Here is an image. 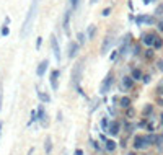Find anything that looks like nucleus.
I'll use <instances>...</instances> for the list:
<instances>
[{"label": "nucleus", "mask_w": 163, "mask_h": 155, "mask_svg": "<svg viewBox=\"0 0 163 155\" xmlns=\"http://www.w3.org/2000/svg\"><path fill=\"white\" fill-rule=\"evenodd\" d=\"M47 65H49V60L47 59L41 60L39 65H38V69H36V75H38V77H43V75L46 74V70H47Z\"/></svg>", "instance_id": "6"}, {"label": "nucleus", "mask_w": 163, "mask_h": 155, "mask_svg": "<svg viewBox=\"0 0 163 155\" xmlns=\"http://www.w3.org/2000/svg\"><path fill=\"white\" fill-rule=\"evenodd\" d=\"M111 44H113V38H111V36H106V38H104L103 46H101V54H106L108 49L111 47Z\"/></svg>", "instance_id": "13"}, {"label": "nucleus", "mask_w": 163, "mask_h": 155, "mask_svg": "<svg viewBox=\"0 0 163 155\" xmlns=\"http://www.w3.org/2000/svg\"><path fill=\"white\" fill-rule=\"evenodd\" d=\"M70 4H72V8H77V5H78V0H70Z\"/></svg>", "instance_id": "33"}, {"label": "nucleus", "mask_w": 163, "mask_h": 155, "mask_svg": "<svg viewBox=\"0 0 163 155\" xmlns=\"http://www.w3.org/2000/svg\"><path fill=\"white\" fill-rule=\"evenodd\" d=\"M129 155H134V154H129Z\"/></svg>", "instance_id": "43"}, {"label": "nucleus", "mask_w": 163, "mask_h": 155, "mask_svg": "<svg viewBox=\"0 0 163 155\" xmlns=\"http://www.w3.org/2000/svg\"><path fill=\"white\" fill-rule=\"evenodd\" d=\"M131 77L134 78V80H140V78H144V77H142V70H140V69H134Z\"/></svg>", "instance_id": "17"}, {"label": "nucleus", "mask_w": 163, "mask_h": 155, "mask_svg": "<svg viewBox=\"0 0 163 155\" xmlns=\"http://www.w3.org/2000/svg\"><path fill=\"white\" fill-rule=\"evenodd\" d=\"M158 69H160V70H163V60H160V62H158Z\"/></svg>", "instance_id": "35"}, {"label": "nucleus", "mask_w": 163, "mask_h": 155, "mask_svg": "<svg viewBox=\"0 0 163 155\" xmlns=\"http://www.w3.org/2000/svg\"><path fill=\"white\" fill-rule=\"evenodd\" d=\"M75 155H83V150H80V149H77V150H75Z\"/></svg>", "instance_id": "34"}, {"label": "nucleus", "mask_w": 163, "mask_h": 155, "mask_svg": "<svg viewBox=\"0 0 163 155\" xmlns=\"http://www.w3.org/2000/svg\"><path fill=\"white\" fill-rule=\"evenodd\" d=\"M93 147L98 149V150H99V144H98V142H93Z\"/></svg>", "instance_id": "37"}, {"label": "nucleus", "mask_w": 163, "mask_h": 155, "mask_svg": "<svg viewBox=\"0 0 163 155\" xmlns=\"http://www.w3.org/2000/svg\"><path fill=\"white\" fill-rule=\"evenodd\" d=\"M150 145L149 142V136H137L134 139V149L135 150H142V149H147Z\"/></svg>", "instance_id": "4"}, {"label": "nucleus", "mask_w": 163, "mask_h": 155, "mask_svg": "<svg viewBox=\"0 0 163 155\" xmlns=\"http://www.w3.org/2000/svg\"><path fill=\"white\" fill-rule=\"evenodd\" d=\"M121 131V124L117 123V121H111L109 123V127H108V132H109L111 136H117Z\"/></svg>", "instance_id": "8"}, {"label": "nucleus", "mask_w": 163, "mask_h": 155, "mask_svg": "<svg viewBox=\"0 0 163 155\" xmlns=\"http://www.w3.org/2000/svg\"><path fill=\"white\" fill-rule=\"evenodd\" d=\"M135 23H137V25H142V23H149V25H152L153 18L152 17H147V15H139V17L135 18Z\"/></svg>", "instance_id": "10"}, {"label": "nucleus", "mask_w": 163, "mask_h": 155, "mask_svg": "<svg viewBox=\"0 0 163 155\" xmlns=\"http://www.w3.org/2000/svg\"><path fill=\"white\" fill-rule=\"evenodd\" d=\"M150 2H153V0H144V4H145V5H149Z\"/></svg>", "instance_id": "38"}, {"label": "nucleus", "mask_w": 163, "mask_h": 155, "mask_svg": "<svg viewBox=\"0 0 163 155\" xmlns=\"http://www.w3.org/2000/svg\"><path fill=\"white\" fill-rule=\"evenodd\" d=\"M2 100H4V93H2V83H0V109H2Z\"/></svg>", "instance_id": "31"}, {"label": "nucleus", "mask_w": 163, "mask_h": 155, "mask_svg": "<svg viewBox=\"0 0 163 155\" xmlns=\"http://www.w3.org/2000/svg\"><path fill=\"white\" fill-rule=\"evenodd\" d=\"M113 83H114L113 74H108L106 77H104V80H103V83H101V87H99V93H101V95H106V93L111 90Z\"/></svg>", "instance_id": "3"}, {"label": "nucleus", "mask_w": 163, "mask_h": 155, "mask_svg": "<svg viewBox=\"0 0 163 155\" xmlns=\"http://www.w3.org/2000/svg\"><path fill=\"white\" fill-rule=\"evenodd\" d=\"M80 80H82V62H77L74 65V69H72V87H75L77 92L80 95H83V92L80 88Z\"/></svg>", "instance_id": "2"}, {"label": "nucleus", "mask_w": 163, "mask_h": 155, "mask_svg": "<svg viewBox=\"0 0 163 155\" xmlns=\"http://www.w3.org/2000/svg\"><path fill=\"white\" fill-rule=\"evenodd\" d=\"M69 18H70V11H65V17H64V29H65V33H69Z\"/></svg>", "instance_id": "21"}, {"label": "nucleus", "mask_w": 163, "mask_h": 155, "mask_svg": "<svg viewBox=\"0 0 163 155\" xmlns=\"http://www.w3.org/2000/svg\"><path fill=\"white\" fill-rule=\"evenodd\" d=\"M33 150H34V149H29V150H28V155H33Z\"/></svg>", "instance_id": "39"}, {"label": "nucleus", "mask_w": 163, "mask_h": 155, "mask_svg": "<svg viewBox=\"0 0 163 155\" xmlns=\"http://www.w3.org/2000/svg\"><path fill=\"white\" fill-rule=\"evenodd\" d=\"M44 150H46V154H51V150H52V141H51V137H46V142H44Z\"/></svg>", "instance_id": "15"}, {"label": "nucleus", "mask_w": 163, "mask_h": 155, "mask_svg": "<svg viewBox=\"0 0 163 155\" xmlns=\"http://www.w3.org/2000/svg\"><path fill=\"white\" fill-rule=\"evenodd\" d=\"M153 111V106L152 105H147L145 108H144V116H149V114H152Z\"/></svg>", "instance_id": "26"}, {"label": "nucleus", "mask_w": 163, "mask_h": 155, "mask_svg": "<svg viewBox=\"0 0 163 155\" xmlns=\"http://www.w3.org/2000/svg\"><path fill=\"white\" fill-rule=\"evenodd\" d=\"M2 127H4V124L0 123V136H2Z\"/></svg>", "instance_id": "41"}, {"label": "nucleus", "mask_w": 163, "mask_h": 155, "mask_svg": "<svg viewBox=\"0 0 163 155\" xmlns=\"http://www.w3.org/2000/svg\"><path fill=\"white\" fill-rule=\"evenodd\" d=\"M158 29H160V31H163V21H160V23H158Z\"/></svg>", "instance_id": "36"}, {"label": "nucleus", "mask_w": 163, "mask_h": 155, "mask_svg": "<svg viewBox=\"0 0 163 155\" xmlns=\"http://www.w3.org/2000/svg\"><path fill=\"white\" fill-rule=\"evenodd\" d=\"M59 70H52L51 72V78H49V82H51V88L52 90H57L59 88V83H57V80H59Z\"/></svg>", "instance_id": "7"}, {"label": "nucleus", "mask_w": 163, "mask_h": 155, "mask_svg": "<svg viewBox=\"0 0 163 155\" xmlns=\"http://www.w3.org/2000/svg\"><path fill=\"white\" fill-rule=\"evenodd\" d=\"M51 46H52V51H54V56H56L57 62H60V47H59V42H57V38L54 34H51Z\"/></svg>", "instance_id": "5"}, {"label": "nucleus", "mask_w": 163, "mask_h": 155, "mask_svg": "<svg viewBox=\"0 0 163 155\" xmlns=\"http://www.w3.org/2000/svg\"><path fill=\"white\" fill-rule=\"evenodd\" d=\"M142 80H144V83H149V82H150V75H144Z\"/></svg>", "instance_id": "32"}, {"label": "nucleus", "mask_w": 163, "mask_h": 155, "mask_svg": "<svg viewBox=\"0 0 163 155\" xmlns=\"http://www.w3.org/2000/svg\"><path fill=\"white\" fill-rule=\"evenodd\" d=\"M0 34L4 36V38H5V36H8V34H10V28H8V25H7V23H4V26H2V29H0Z\"/></svg>", "instance_id": "22"}, {"label": "nucleus", "mask_w": 163, "mask_h": 155, "mask_svg": "<svg viewBox=\"0 0 163 155\" xmlns=\"http://www.w3.org/2000/svg\"><path fill=\"white\" fill-rule=\"evenodd\" d=\"M34 121H38V111H36V109H33V111H31V121H29V124L34 123Z\"/></svg>", "instance_id": "27"}, {"label": "nucleus", "mask_w": 163, "mask_h": 155, "mask_svg": "<svg viewBox=\"0 0 163 155\" xmlns=\"http://www.w3.org/2000/svg\"><path fill=\"white\" fill-rule=\"evenodd\" d=\"M155 38H157V34H144L142 36V42H144L145 46H153Z\"/></svg>", "instance_id": "11"}, {"label": "nucleus", "mask_w": 163, "mask_h": 155, "mask_svg": "<svg viewBox=\"0 0 163 155\" xmlns=\"http://www.w3.org/2000/svg\"><path fill=\"white\" fill-rule=\"evenodd\" d=\"M108 127H109V121H108L106 118H103V119H101V129L108 132Z\"/></svg>", "instance_id": "24"}, {"label": "nucleus", "mask_w": 163, "mask_h": 155, "mask_svg": "<svg viewBox=\"0 0 163 155\" xmlns=\"http://www.w3.org/2000/svg\"><path fill=\"white\" fill-rule=\"evenodd\" d=\"M132 85H134V78L132 77H124L122 78V87H124L126 90H131Z\"/></svg>", "instance_id": "14"}, {"label": "nucleus", "mask_w": 163, "mask_h": 155, "mask_svg": "<svg viewBox=\"0 0 163 155\" xmlns=\"http://www.w3.org/2000/svg\"><path fill=\"white\" fill-rule=\"evenodd\" d=\"M104 149H106L108 152H113L114 149H116V142H114V141H106V145H104Z\"/></svg>", "instance_id": "18"}, {"label": "nucleus", "mask_w": 163, "mask_h": 155, "mask_svg": "<svg viewBox=\"0 0 163 155\" xmlns=\"http://www.w3.org/2000/svg\"><path fill=\"white\" fill-rule=\"evenodd\" d=\"M41 44H43V38H38V41H36V49H39Z\"/></svg>", "instance_id": "30"}, {"label": "nucleus", "mask_w": 163, "mask_h": 155, "mask_svg": "<svg viewBox=\"0 0 163 155\" xmlns=\"http://www.w3.org/2000/svg\"><path fill=\"white\" fill-rule=\"evenodd\" d=\"M160 123H162V126H163V113H162V116H160Z\"/></svg>", "instance_id": "40"}, {"label": "nucleus", "mask_w": 163, "mask_h": 155, "mask_svg": "<svg viewBox=\"0 0 163 155\" xmlns=\"http://www.w3.org/2000/svg\"><path fill=\"white\" fill-rule=\"evenodd\" d=\"M78 47H80V44H78V42H69V57H75L77 56V51H78Z\"/></svg>", "instance_id": "9"}, {"label": "nucleus", "mask_w": 163, "mask_h": 155, "mask_svg": "<svg viewBox=\"0 0 163 155\" xmlns=\"http://www.w3.org/2000/svg\"><path fill=\"white\" fill-rule=\"evenodd\" d=\"M162 46H163V39L157 36V38H155V42H153V49H160Z\"/></svg>", "instance_id": "23"}, {"label": "nucleus", "mask_w": 163, "mask_h": 155, "mask_svg": "<svg viewBox=\"0 0 163 155\" xmlns=\"http://www.w3.org/2000/svg\"><path fill=\"white\" fill-rule=\"evenodd\" d=\"M109 13H111V8H109V7H106L103 11H101V15H103V17H108Z\"/></svg>", "instance_id": "29"}, {"label": "nucleus", "mask_w": 163, "mask_h": 155, "mask_svg": "<svg viewBox=\"0 0 163 155\" xmlns=\"http://www.w3.org/2000/svg\"><path fill=\"white\" fill-rule=\"evenodd\" d=\"M95 33H96V26H95V25H90V28H88V33H87V38H88V39H93V36H95Z\"/></svg>", "instance_id": "19"}, {"label": "nucleus", "mask_w": 163, "mask_h": 155, "mask_svg": "<svg viewBox=\"0 0 163 155\" xmlns=\"http://www.w3.org/2000/svg\"><path fill=\"white\" fill-rule=\"evenodd\" d=\"M38 7H39V0H33L31 5H29L28 13H26L25 21H23V26H21V29H20V36H21V38H26V36H28L29 29H31L33 23H34L36 13H38Z\"/></svg>", "instance_id": "1"}, {"label": "nucleus", "mask_w": 163, "mask_h": 155, "mask_svg": "<svg viewBox=\"0 0 163 155\" xmlns=\"http://www.w3.org/2000/svg\"><path fill=\"white\" fill-rule=\"evenodd\" d=\"M38 96H39V100H41V101H46V103H49V101H51V96L47 95V93L38 92Z\"/></svg>", "instance_id": "20"}, {"label": "nucleus", "mask_w": 163, "mask_h": 155, "mask_svg": "<svg viewBox=\"0 0 163 155\" xmlns=\"http://www.w3.org/2000/svg\"><path fill=\"white\" fill-rule=\"evenodd\" d=\"M145 57H147V59H152V57H153V49H152V47L145 51Z\"/></svg>", "instance_id": "28"}, {"label": "nucleus", "mask_w": 163, "mask_h": 155, "mask_svg": "<svg viewBox=\"0 0 163 155\" xmlns=\"http://www.w3.org/2000/svg\"><path fill=\"white\" fill-rule=\"evenodd\" d=\"M160 93H162V95H163V87H162V88H160Z\"/></svg>", "instance_id": "42"}, {"label": "nucleus", "mask_w": 163, "mask_h": 155, "mask_svg": "<svg viewBox=\"0 0 163 155\" xmlns=\"http://www.w3.org/2000/svg\"><path fill=\"white\" fill-rule=\"evenodd\" d=\"M85 38H87V36L83 34V33H82V31L77 34V39H78V44H80V46H82V44H85Z\"/></svg>", "instance_id": "25"}, {"label": "nucleus", "mask_w": 163, "mask_h": 155, "mask_svg": "<svg viewBox=\"0 0 163 155\" xmlns=\"http://www.w3.org/2000/svg\"><path fill=\"white\" fill-rule=\"evenodd\" d=\"M129 105H131V98H127V96H122L119 100V106H122V108H129Z\"/></svg>", "instance_id": "16"}, {"label": "nucleus", "mask_w": 163, "mask_h": 155, "mask_svg": "<svg viewBox=\"0 0 163 155\" xmlns=\"http://www.w3.org/2000/svg\"><path fill=\"white\" fill-rule=\"evenodd\" d=\"M38 121H41V123H43V126H46V124H47V121H46V111H44V106L43 105L38 108Z\"/></svg>", "instance_id": "12"}]
</instances>
